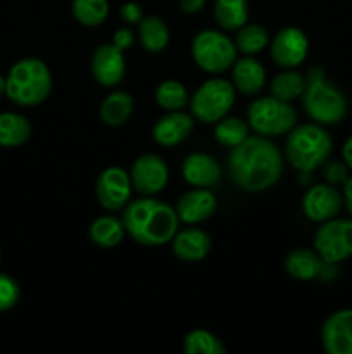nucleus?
<instances>
[{
    "instance_id": "nucleus-10",
    "label": "nucleus",
    "mask_w": 352,
    "mask_h": 354,
    "mask_svg": "<svg viewBox=\"0 0 352 354\" xmlns=\"http://www.w3.org/2000/svg\"><path fill=\"white\" fill-rule=\"evenodd\" d=\"M131 192L133 185H131L130 173L124 171L123 168L110 166L104 169L97 178L95 194L104 209L113 213L124 209L131 201Z\"/></svg>"
},
{
    "instance_id": "nucleus-30",
    "label": "nucleus",
    "mask_w": 352,
    "mask_h": 354,
    "mask_svg": "<svg viewBox=\"0 0 352 354\" xmlns=\"http://www.w3.org/2000/svg\"><path fill=\"white\" fill-rule=\"evenodd\" d=\"M72 16L86 28H97L109 16L107 0H72Z\"/></svg>"
},
{
    "instance_id": "nucleus-27",
    "label": "nucleus",
    "mask_w": 352,
    "mask_h": 354,
    "mask_svg": "<svg viewBox=\"0 0 352 354\" xmlns=\"http://www.w3.org/2000/svg\"><path fill=\"white\" fill-rule=\"evenodd\" d=\"M304 88H306V76L295 69H285L276 75L269 86L271 95L283 102H292V100L302 97Z\"/></svg>"
},
{
    "instance_id": "nucleus-36",
    "label": "nucleus",
    "mask_w": 352,
    "mask_h": 354,
    "mask_svg": "<svg viewBox=\"0 0 352 354\" xmlns=\"http://www.w3.org/2000/svg\"><path fill=\"white\" fill-rule=\"evenodd\" d=\"M135 41V33L130 30V28H119V30L114 33V41L113 44L116 45L119 50H126V48H130L131 45H133Z\"/></svg>"
},
{
    "instance_id": "nucleus-22",
    "label": "nucleus",
    "mask_w": 352,
    "mask_h": 354,
    "mask_svg": "<svg viewBox=\"0 0 352 354\" xmlns=\"http://www.w3.org/2000/svg\"><path fill=\"white\" fill-rule=\"evenodd\" d=\"M135 111V100L128 92L109 93L100 104V120L107 127H121L131 118Z\"/></svg>"
},
{
    "instance_id": "nucleus-13",
    "label": "nucleus",
    "mask_w": 352,
    "mask_h": 354,
    "mask_svg": "<svg viewBox=\"0 0 352 354\" xmlns=\"http://www.w3.org/2000/svg\"><path fill=\"white\" fill-rule=\"evenodd\" d=\"M344 206V196L331 183L313 185L302 197V211L307 220L323 223L337 218Z\"/></svg>"
},
{
    "instance_id": "nucleus-32",
    "label": "nucleus",
    "mask_w": 352,
    "mask_h": 354,
    "mask_svg": "<svg viewBox=\"0 0 352 354\" xmlns=\"http://www.w3.org/2000/svg\"><path fill=\"white\" fill-rule=\"evenodd\" d=\"M183 351L186 354H224L226 348L219 341V337L202 328H197L185 335Z\"/></svg>"
},
{
    "instance_id": "nucleus-21",
    "label": "nucleus",
    "mask_w": 352,
    "mask_h": 354,
    "mask_svg": "<svg viewBox=\"0 0 352 354\" xmlns=\"http://www.w3.org/2000/svg\"><path fill=\"white\" fill-rule=\"evenodd\" d=\"M324 261L316 251L311 249H295L285 258V272L295 280H313L321 277Z\"/></svg>"
},
{
    "instance_id": "nucleus-12",
    "label": "nucleus",
    "mask_w": 352,
    "mask_h": 354,
    "mask_svg": "<svg viewBox=\"0 0 352 354\" xmlns=\"http://www.w3.org/2000/svg\"><path fill=\"white\" fill-rule=\"evenodd\" d=\"M271 59L283 69H295L306 59L309 41L306 33L295 26H286L273 37L269 44Z\"/></svg>"
},
{
    "instance_id": "nucleus-39",
    "label": "nucleus",
    "mask_w": 352,
    "mask_h": 354,
    "mask_svg": "<svg viewBox=\"0 0 352 354\" xmlns=\"http://www.w3.org/2000/svg\"><path fill=\"white\" fill-rule=\"evenodd\" d=\"M342 158H344V162L347 165V168L352 169V135L345 140L344 147H342Z\"/></svg>"
},
{
    "instance_id": "nucleus-17",
    "label": "nucleus",
    "mask_w": 352,
    "mask_h": 354,
    "mask_svg": "<svg viewBox=\"0 0 352 354\" xmlns=\"http://www.w3.org/2000/svg\"><path fill=\"white\" fill-rule=\"evenodd\" d=\"M193 131V116L183 111H168L152 128V138L162 147H175L185 142Z\"/></svg>"
},
{
    "instance_id": "nucleus-38",
    "label": "nucleus",
    "mask_w": 352,
    "mask_h": 354,
    "mask_svg": "<svg viewBox=\"0 0 352 354\" xmlns=\"http://www.w3.org/2000/svg\"><path fill=\"white\" fill-rule=\"evenodd\" d=\"M342 196H344V206L347 207L349 214L352 218V176H349L344 182V192H342Z\"/></svg>"
},
{
    "instance_id": "nucleus-19",
    "label": "nucleus",
    "mask_w": 352,
    "mask_h": 354,
    "mask_svg": "<svg viewBox=\"0 0 352 354\" xmlns=\"http://www.w3.org/2000/svg\"><path fill=\"white\" fill-rule=\"evenodd\" d=\"M173 254L185 263L202 261L211 251V237L207 232L197 227L178 230L171 241Z\"/></svg>"
},
{
    "instance_id": "nucleus-5",
    "label": "nucleus",
    "mask_w": 352,
    "mask_h": 354,
    "mask_svg": "<svg viewBox=\"0 0 352 354\" xmlns=\"http://www.w3.org/2000/svg\"><path fill=\"white\" fill-rule=\"evenodd\" d=\"M331 149V137L317 123L293 127L285 142L286 159L300 173H311L323 166L330 158Z\"/></svg>"
},
{
    "instance_id": "nucleus-1",
    "label": "nucleus",
    "mask_w": 352,
    "mask_h": 354,
    "mask_svg": "<svg viewBox=\"0 0 352 354\" xmlns=\"http://www.w3.org/2000/svg\"><path fill=\"white\" fill-rule=\"evenodd\" d=\"M228 171L235 185L244 192H264L283 173V154L269 137H247L228 156Z\"/></svg>"
},
{
    "instance_id": "nucleus-16",
    "label": "nucleus",
    "mask_w": 352,
    "mask_h": 354,
    "mask_svg": "<svg viewBox=\"0 0 352 354\" xmlns=\"http://www.w3.org/2000/svg\"><path fill=\"white\" fill-rule=\"evenodd\" d=\"M321 342L330 354H352V310H338L326 318Z\"/></svg>"
},
{
    "instance_id": "nucleus-35",
    "label": "nucleus",
    "mask_w": 352,
    "mask_h": 354,
    "mask_svg": "<svg viewBox=\"0 0 352 354\" xmlns=\"http://www.w3.org/2000/svg\"><path fill=\"white\" fill-rule=\"evenodd\" d=\"M119 16L126 21L128 24H138L144 19V9L137 2H126L121 6Z\"/></svg>"
},
{
    "instance_id": "nucleus-14",
    "label": "nucleus",
    "mask_w": 352,
    "mask_h": 354,
    "mask_svg": "<svg viewBox=\"0 0 352 354\" xmlns=\"http://www.w3.org/2000/svg\"><path fill=\"white\" fill-rule=\"evenodd\" d=\"M126 73V61L123 50L114 44H104L93 52L92 57V75L99 85L106 88L117 86L124 80Z\"/></svg>"
},
{
    "instance_id": "nucleus-3",
    "label": "nucleus",
    "mask_w": 352,
    "mask_h": 354,
    "mask_svg": "<svg viewBox=\"0 0 352 354\" xmlns=\"http://www.w3.org/2000/svg\"><path fill=\"white\" fill-rule=\"evenodd\" d=\"M302 104L307 116L317 124H337L347 116L349 102L335 83L328 82L323 69L311 68L306 76Z\"/></svg>"
},
{
    "instance_id": "nucleus-34",
    "label": "nucleus",
    "mask_w": 352,
    "mask_h": 354,
    "mask_svg": "<svg viewBox=\"0 0 352 354\" xmlns=\"http://www.w3.org/2000/svg\"><path fill=\"white\" fill-rule=\"evenodd\" d=\"M324 178L328 183L335 185V183H342L349 178L347 175V165H342L340 161H331L328 162L326 168H324Z\"/></svg>"
},
{
    "instance_id": "nucleus-28",
    "label": "nucleus",
    "mask_w": 352,
    "mask_h": 354,
    "mask_svg": "<svg viewBox=\"0 0 352 354\" xmlns=\"http://www.w3.org/2000/svg\"><path fill=\"white\" fill-rule=\"evenodd\" d=\"M214 128V138L219 142L223 147H237L240 145L245 138L248 137V123L242 118L237 116H224L223 120H219Z\"/></svg>"
},
{
    "instance_id": "nucleus-4",
    "label": "nucleus",
    "mask_w": 352,
    "mask_h": 354,
    "mask_svg": "<svg viewBox=\"0 0 352 354\" xmlns=\"http://www.w3.org/2000/svg\"><path fill=\"white\" fill-rule=\"evenodd\" d=\"M52 85L48 66L40 59L26 57L10 68L6 78V95L17 106L33 107L47 100Z\"/></svg>"
},
{
    "instance_id": "nucleus-2",
    "label": "nucleus",
    "mask_w": 352,
    "mask_h": 354,
    "mask_svg": "<svg viewBox=\"0 0 352 354\" xmlns=\"http://www.w3.org/2000/svg\"><path fill=\"white\" fill-rule=\"evenodd\" d=\"M121 220L126 234L145 248H159L171 242L179 225L175 207L154 196L130 201Z\"/></svg>"
},
{
    "instance_id": "nucleus-25",
    "label": "nucleus",
    "mask_w": 352,
    "mask_h": 354,
    "mask_svg": "<svg viewBox=\"0 0 352 354\" xmlns=\"http://www.w3.org/2000/svg\"><path fill=\"white\" fill-rule=\"evenodd\" d=\"M31 137V124L17 113L0 114V147H19Z\"/></svg>"
},
{
    "instance_id": "nucleus-7",
    "label": "nucleus",
    "mask_w": 352,
    "mask_h": 354,
    "mask_svg": "<svg viewBox=\"0 0 352 354\" xmlns=\"http://www.w3.org/2000/svg\"><path fill=\"white\" fill-rule=\"evenodd\" d=\"M247 123L257 135L278 137L295 127L297 111L290 102H283L273 95L261 97L248 106Z\"/></svg>"
},
{
    "instance_id": "nucleus-18",
    "label": "nucleus",
    "mask_w": 352,
    "mask_h": 354,
    "mask_svg": "<svg viewBox=\"0 0 352 354\" xmlns=\"http://www.w3.org/2000/svg\"><path fill=\"white\" fill-rule=\"evenodd\" d=\"M182 175L186 183L200 189H214L221 182V166L206 152H193L186 156L182 165Z\"/></svg>"
},
{
    "instance_id": "nucleus-37",
    "label": "nucleus",
    "mask_w": 352,
    "mask_h": 354,
    "mask_svg": "<svg viewBox=\"0 0 352 354\" xmlns=\"http://www.w3.org/2000/svg\"><path fill=\"white\" fill-rule=\"evenodd\" d=\"M206 0H179V7L185 14H197L204 9Z\"/></svg>"
},
{
    "instance_id": "nucleus-8",
    "label": "nucleus",
    "mask_w": 352,
    "mask_h": 354,
    "mask_svg": "<svg viewBox=\"0 0 352 354\" xmlns=\"http://www.w3.org/2000/svg\"><path fill=\"white\" fill-rule=\"evenodd\" d=\"M237 47L230 37L217 30H204L192 41V57L202 71L217 75L237 61Z\"/></svg>"
},
{
    "instance_id": "nucleus-24",
    "label": "nucleus",
    "mask_w": 352,
    "mask_h": 354,
    "mask_svg": "<svg viewBox=\"0 0 352 354\" xmlns=\"http://www.w3.org/2000/svg\"><path fill=\"white\" fill-rule=\"evenodd\" d=\"M124 234H126V230H124L123 220L116 216H107V214L93 220L88 230L90 241L104 249L119 245L121 241L124 239Z\"/></svg>"
},
{
    "instance_id": "nucleus-20",
    "label": "nucleus",
    "mask_w": 352,
    "mask_h": 354,
    "mask_svg": "<svg viewBox=\"0 0 352 354\" xmlns=\"http://www.w3.org/2000/svg\"><path fill=\"white\" fill-rule=\"evenodd\" d=\"M231 83L235 90L244 95H257L266 83V69L257 59L252 55L238 59L233 64L231 71Z\"/></svg>"
},
{
    "instance_id": "nucleus-40",
    "label": "nucleus",
    "mask_w": 352,
    "mask_h": 354,
    "mask_svg": "<svg viewBox=\"0 0 352 354\" xmlns=\"http://www.w3.org/2000/svg\"><path fill=\"white\" fill-rule=\"evenodd\" d=\"M3 93H6V78L0 75V97H2Z\"/></svg>"
},
{
    "instance_id": "nucleus-15",
    "label": "nucleus",
    "mask_w": 352,
    "mask_h": 354,
    "mask_svg": "<svg viewBox=\"0 0 352 354\" xmlns=\"http://www.w3.org/2000/svg\"><path fill=\"white\" fill-rule=\"evenodd\" d=\"M176 214L179 221L186 225H197L207 221L217 209V197L211 189L195 187L179 197L176 203Z\"/></svg>"
},
{
    "instance_id": "nucleus-33",
    "label": "nucleus",
    "mask_w": 352,
    "mask_h": 354,
    "mask_svg": "<svg viewBox=\"0 0 352 354\" xmlns=\"http://www.w3.org/2000/svg\"><path fill=\"white\" fill-rule=\"evenodd\" d=\"M21 296L19 286L12 277L0 273V313L12 310Z\"/></svg>"
},
{
    "instance_id": "nucleus-23",
    "label": "nucleus",
    "mask_w": 352,
    "mask_h": 354,
    "mask_svg": "<svg viewBox=\"0 0 352 354\" xmlns=\"http://www.w3.org/2000/svg\"><path fill=\"white\" fill-rule=\"evenodd\" d=\"M138 38L145 50L161 54L169 44V28L161 17L147 16L138 23Z\"/></svg>"
},
{
    "instance_id": "nucleus-31",
    "label": "nucleus",
    "mask_w": 352,
    "mask_h": 354,
    "mask_svg": "<svg viewBox=\"0 0 352 354\" xmlns=\"http://www.w3.org/2000/svg\"><path fill=\"white\" fill-rule=\"evenodd\" d=\"M188 92L176 80H166L155 88V102L166 111H183L188 106Z\"/></svg>"
},
{
    "instance_id": "nucleus-29",
    "label": "nucleus",
    "mask_w": 352,
    "mask_h": 354,
    "mask_svg": "<svg viewBox=\"0 0 352 354\" xmlns=\"http://www.w3.org/2000/svg\"><path fill=\"white\" fill-rule=\"evenodd\" d=\"M269 44V33L261 24H244L238 28L235 37V47L245 55H255L264 50Z\"/></svg>"
},
{
    "instance_id": "nucleus-26",
    "label": "nucleus",
    "mask_w": 352,
    "mask_h": 354,
    "mask_svg": "<svg viewBox=\"0 0 352 354\" xmlns=\"http://www.w3.org/2000/svg\"><path fill=\"white\" fill-rule=\"evenodd\" d=\"M214 19L223 30L233 31L247 24V0H216L214 2Z\"/></svg>"
},
{
    "instance_id": "nucleus-6",
    "label": "nucleus",
    "mask_w": 352,
    "mask_h": 354,
    "mask_svg": "<svg viewBox=\"0 0 352 354\" xmlns=\"http://www.w3.org/2000/svg\"><path fill=\"white\" fill-rule=\"evenodd\" d=\"M233 83L223 78H211L204 82L190 99V111L193 120L214 124L231 111L235 104Z\"/></svg>"
},
{
    "instance_id": "nucleus-9",
    "label": "nucleus",
    "mask_w": 352,
    "mask_h": 354,
    "mask_svg": "<svg viewBox=\"0 0 352 354\" xmlns=\"http://www.w3.org/2000/svg\"><path fill=\"white\" fill-rule=\"evenodd\" d=\"M314 251L324 263L338 265L352 256V218L323 221L314 234Z\"/></svg>"
},
{
    "instance_id": "nucleus-11",
    "label": "nucleus",
    "mask_w": 352,
    "mask_h": 354,
    "mask_svg": "<svg viewBox=\"0 0 352 354\" xmlns=\"http://www.w3.org/2000/svg\"><path fill=\"white\" fill-rule=\"evenodd\" d=\"M131 185L141 196H155L168 185L169 169L164 159L157 154H141L130 171Z\"/></svg>"
}]
</instances>
